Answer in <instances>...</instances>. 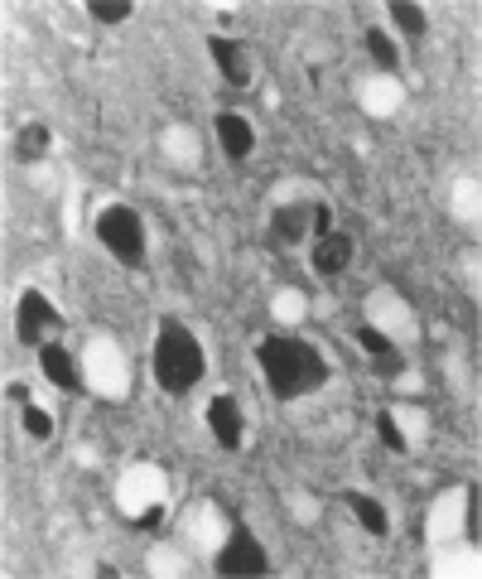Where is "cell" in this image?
I'll list each match as a JSON object with an SVG mask.
<instances>
[{
    "label": "cell",
    "instance_id": "obj_7",
    "mask_svg": "<svg viewBox=\"0 0 482 579\" xmlns=\"http://www.w3.org/2000/svg\"><path fill=\"white\" fill-rule=\"evenodd\" d=\"M217 145H222V155H227L232 165H241V160L256 150V131H251V121L237 116V111H222V116H217Z\"/></svg>",
    "mask_w": 482,
    "mask_h": 579
},
{
    "label": "cell",
    "instance_id": "obj_9",
    "mask_svg": "<svg viewBox=\"0 0 482 579\" xmlns=\"http://www.w3.org/2000/svg\"><path fill=\"white\" fill-rule=\"evenodd\" d=\"M208 54L217 58V73H222L232 87H251V58H246L241 44L222 39V34H208Z\"/></svg>",
    "mask_w": 482,
    "mask_h": 579
},
{
    "label": "cell",
    "instance_id": "obj_11",
    "mask_svg": "<svg viewBox=\"0 0 482 579\" xmlns=\"http://www.w3.org/2000/svg\"><path fill=\"white\" fill-rule=\"evenodd\" d=\"M208 430L217 435L222 449H241V406L232 396H213L208 401Z\"/></svg>",
    "mask_w": 482,
    "mask_h": 579
},
{
    "label": "cell",
    "instance_id": "obj_8",
    "mask_svg": "<svg viewBox=\"0 0 482 579\" xmlns=\"http://www.w3.org/2000/svg\"><path fill=\"white\" fill-rule=\"evenodd\" d=\"M309 218H314V203H285V208H275V218H270V247H295V242H304Z\"/></svg>",
    "mask_w": 482,
    "mask_h": 579
},
{
    "label": "cell",
    "instance_id": "obj_2",
    "mask_svg": "<svg viewBox=\"0 0 482 579\" xmlns=\"http://www.w3.org/2000/svg\"><path fill=\"white\" fill-rule=\"evenodd\" d=\"M150 367H155L160 391L184 396V391H193L198 377H203V343H198L193 329H184L179 319H164L160 333H155V358H150Z\"/></svg>",
    "mask_w": 482,
    "mask_h": 579
},
{
    "label": "cell",
    "instance_id": "obj_3",
    "mask_svg": "<svg viewBox=\"0 0 482 579\" xmlns=\"http://www.w3.org/2000/svg\"><path fill=\"white\" fill-rule=\"evenodd\" d=\"M97 242H102L121 266H131V271L145 266V222H140V213L126 208V203H116V208H107V213L97 218Z\"/></svg>",
    "mask_w": 482,
    "mask_h": 579
},
{
    "label": "cell",
    "instance_id": "obj_4",
    "mask_svg": "<svg viewBox=\"0 0 482 579\" xmlns=\"http://www.w3.org/2000/svg\"><path fill=\"white\" fill-rule=\"evenodd\" d=\"M58 329H63V314L49 304V295L25 290V295H20V304H15V338H20L25 348H44Z\"/></svg>",
    "mask_w": 482,
    "mask_h": 579
},
{
    "label": "cell",
    "instance_id": "obj_23",
    "mask_svg": "<svg viewBox=\"0 0 482 579\" xmlns=\"http://www.w3.org/2000/svg\"><path fill=\"white\" fill-rule=\"evenodd\" d=\"M5 401H15V406H29V386H25V382H10V386H5Z\"/></svg>",
    "mask_w": 482,
    "mask_h": 579
},
{
    "label": "cell",
    "instance_id": "obj_12",
    "mask_svg": "<svg viewBox=\"0 0 482 579\" xmlns=\"http://www.w3.org/2000/svg\"><path fill=\"white\" fill-rule=\"evenodd\" d=\"M49 145H54V131H49L44 121L20 126V136H15V165H34V160H44V155H49Z\"/></svg>",
    "mask_w": 482,
    "mask_h": 579
},
{
    "label": "cell",
    "instance_id": "obj_20",
    "mask_svg": "<svg viewBox=\"0 0 482 579\" xmlns=\"http://www.w3.org/2000/svg\"><path fill=\"white\" fill-rule=\"evenodd\" d=\"M309 232H314V242L333 232V208H328V203H314V218H309Z\"/></svg>",
    "mask_w": 482,
    "mask_h": 579
},
{
    "label": "cell",
    "instance_id": "obj_22",
    "mask_svg": "<svg viewBox=\"0 0 482 579\" xmlns=\"http://www.w3.org/2000/svg\"><path fill=\"white\" fill-rule=\"evenodd\" d=\"M478 517H482V497H478V483H473V493H468V536H473V541L482 536Z\"/></svg>",
    "mask_w": 482,
    "mask_h": 579
},
{
    "label": "cell",
    "instance_id": "obj_16",
    "mask_svg": "<svg viewBox=\"0 0 482 579\" xmlns=\"http://www.w3.org/2000/svg\"><path fill=\"white\" fill-rule=\"evenodd\" d=\"M131 0H87V15L92 20H102V25H121V20H131Z\"/></svg>",
    "mask_w": 482,
    "mask_h": 579
},
{
    "label": "cell",
    "instance_id": "obj_10",
    "mask_svg": "<svg viewBox=\"0 0 482 579\" xmlns=\"http://www.w3.org/2000/svg\"><path fill=\"white\" fill-rule=\"evenodd\" d=\"M39 372L49 377V382L58 386V391H68V396H82V377H78V367H73V358L63 353V343H44L39 348Z\"/></svg>",
    "mask_w": 482,
    "mask_h": 579
},
{
    "label": "cell",
    "instance_id": "obj_18",
    "mask_svg": "<svg viewBox=\"0 0 482 579\" xmlns=\"http://www.w3.org/2000/svg\"><path fill=\"white\" fill-rule=\"evenodd\" d=\"M372 372L391 382V377H401V372H405V358L396 353V348H391V353H376V358H372Z\"/></svg>",
    "mask_w": 482,
    "mask_h": 579
},
{
    "label": "cell",
    "instance_id": "obj_1",
    "mask_svg": "<svg viewBox=\"0 0 482 579\" xmlns=\"http://www.w3.org/2000/svg\"><path fill=\"white\" fill-rule=\"evenodd\" d=\"M256 362H261V377H266L270 396H280V401H299V396H309V391H319L328 382V362L314 343H304V338H261L256 343Z\"/></svg>",
    "mask_w": 482,
    "mask_h": 579
},
{
    "label": "cell",
    "instance_id": "obj_6",
    "mask_svg": "<svg viewBox=\"0 0 482 579\" xmlns=\"http://www.w3.org/2000/svg\"><path fill=\"white\" fill-rule=\"evenodd\" d=\"M352 256H357V242H352L348 232H328V237H319L314 251H309V261H314L319 276H343L352 266Z\"/></svg>",
    "mask_w": 482,
    "mask_h": 579
},
{
    "label": "cell",
    "instance_id": "obj_21",
    "mask_svg": "<svg viewBox=\"0 0 482 579\" xmlns=\"http://www.w3.org/2000/svg\"><path fill=\"white\" fill-rule=\"evenodd\" d=\"M357 343H362V348H367V353H391V338H386V333H376V329H357Z\"/></svg>",
    "mask_w": 482,
    "mask_h": 579
},
{
    "label": "cell",
    "instance_id": "obj_15",
    "mask_svg": "<svg viewBox=\"0 0 482 579\" xmlns=\"http://www.w3.org/2000/svg\"><path fill=\"white\" fill-rule=\"evenodd\" d=\"M367 54L376 58L381 73H396V63H401V54H396V44H391L386 29H367Z\"/></svg>",
    "mask_w": 482,
    "mask_h": 579
},
{
    "label": "cell",
    "instance_id": "obj_24",
    "mask_svg": "<svg viewBox=\"0 0 482 579\" xmlns=\"http://www.w3.org/2000/svg\"><path fill=\"white\" fill-rule=\"evenodd\" d=\"M160 517H164V507H150V512H145L135 526H145V531H150V526H160Z\"/></svg>",
    "mask_w": 482,
    "mask_h": 579
},
{
    "label": "cell",
    "instance_id": "obj_14",
    "mask_svg": "<svg viewBox=\"0 0 482 579\" xmlns=\"http://www.w3.org/2000/svg\"><path fill=\"white\" fill-rule=\"evenodd\" d=\"M391 20H396V29L410 34V39H425V29H429L425 10H420V5H410V0H391Z\"/></svg>",
    "mask_w": 482,
    "mask_h": 579
},
{
    "label": "cell",
    "instance_id": "obj_13",
    "mask_svg": "<svg viewBox=\"0 0 482 579\" xmlns=\"http://www.w3.org/2000/svg\"><path fill=\"white\" fill-rule=\"evenodd\" d=\"M348 507L357 512L362 531H372V536H386V531H391V517H386V507H381L376 497H367V493H348Z\"/></svg>",
    "mask_w": 482,
    "mask_h": 579
},
{
    "label": "cell",
    "instance_id": "obj_5",
    "mask_svg": "<svg viewBox=\"0 0 482 579\" xmlns=\"http://www.w3.org/2000/svg\"><path fill=\"white\" fill-rule=\"evenodd\" d=\"M266 570H270V555H266V546L251 536V526H232L227 546L217 551V575L237 579V575H266Z\"/></svg>",
    "mask_w": 482,
    "mask_h": 579
},
{
    "label": "cell",
    "instance_id": "obj_19",
    "mask_svg": "<svg viewBox=\"0 0 482 579\" xmlns=\"http://www.w3.org/2000/svg\"><path fill=\"white\" fill-rule=\"evenodd\" d=\"M25 430L34 435V440H49V435H54V420L39 411V406H25Z\"/></svg>",
    "mask_w": 482,
    "mask_h": 579
},
{
    "label": "cell",
    "instance_id": "obj_17",
    "mask_svg": "<svg viewBox=\"0 0 482 579\" xmlns=\"http://www.w3.org/2000/svg\"><path fill=\"white\" fill-rule=\"evenodd\" d=\"M376 435H381V444L391 449V454H405L410 444H405V435H401V425H396V415L391 411H381L376 415Z\"/></svg>",
    "mask_w": 482,
    "mask_h": 579
}]
</instances>
